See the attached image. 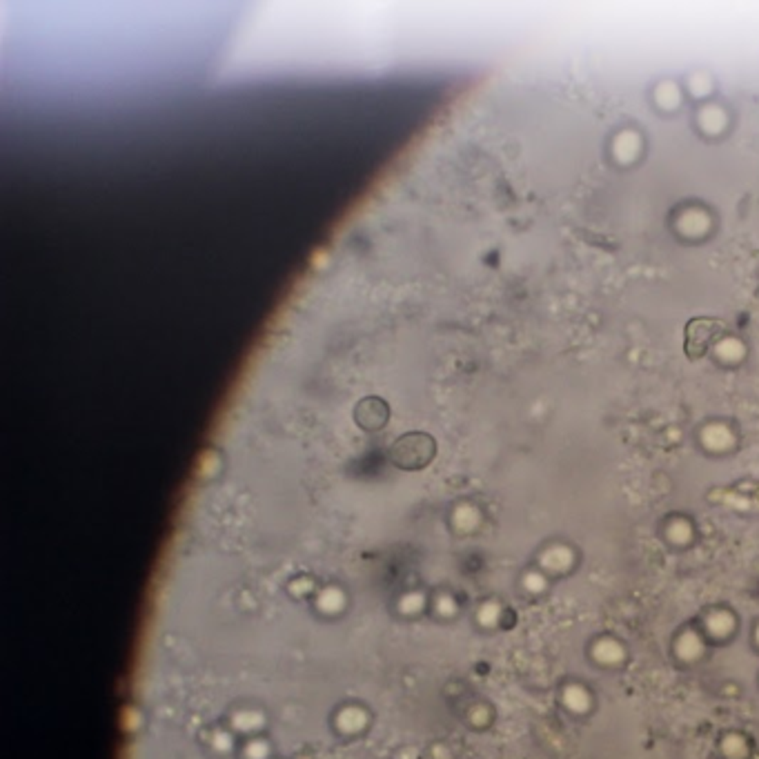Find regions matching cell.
Returning <instances> with one entry per match:
<instances>
[{"instance_id":"30bf717a","label":"cell","mask_w":759,"mask_h":759,"mask_svg":"<svg viewBox=\"0 0 759 759\" xmlns=\"http://www.w3.org/2000/svg\"><path fill=\"white\" fill-rule=\"evenodd\" d=\"M757 644H759V626H757Z\"/></svg>"},{"instance_id":"8992f818","label":"cell","mask_w":759,"mask_h":759,"mask_svg":"<svg viewBox=\"0 0 759 759\" xmlns=\"http://www.w3.org/2000/svg\"><path fill=\"white\" fill-rule=\"evenodd\" d=\"M719 749H721V755H724L726 759H746L751 753L749 739H746L744 735H739V732L726 735V737L721 739Z\"/></svg>"},{"instance_id":"7a4b0ae2","label":"cell","mask_w":759,"mask_h":759,"mask_svg":"<svg viewBox=\"0 0 759 759\" xmlns=\"http://www.w3.org/2000/svg\"><path fill=\"white\" fill-rule=\"evenodd\" d=\"M561 702L563 706L574 715H586L590 706H593V697L584 688L581 684H568L561 693Z\"/></svg>"},{"instance_id":"5b68a950","label":"cell","mask_w":759,"mask_h":759,"mask_svg":"<svg viewBox=\"0 0 759 759\" xmlns=\"http://www.w3.org/2000/svg\"><path fill=\"white\" fill-rule=\"evenodd\" d=\"M735 628V617L728 610H715L706 617V630L708 635L717 637V639H724L728 637Z\"/></svg>"},{"instance_id":"6da1fadb","label":"cell","mask_w":759,"mask_h":759,"mask_svg":"<svg viewBox=\"0 0 759 759\" xmlns=\"http://www.w3.org/2000/svg\"><path fill=\"white\" fill-rule=\"evenodd\" d=\"M574 561V552L568 546H550L541 552L539 563L548 572H565Z\"/></svg>"},{"instance_id":"ba28073f","label":"cell","mask_w":759,"mask_h":759,"mask_svg":"<svg viewBox=\"0 0 759 759\" xmlns=\"http://www.w3.org/2000/svg\"><path fill=\"white\" fill-rule=\"evenodd\" d=\"M523 586H526L528 593L539 595V593H544V590H546L548 581H546V577L541 574V572H526V577H523Z\"/></svg>"},{"instance_id":"3957f363","label":"cell","mask_w":759,"mask_h":759,"mask_svg":"<svg viewBox=\"0 0 759 759\" xmlns=\"http://www.w3.org/2000/svg\"><path fill=\"white\" fill-rule=\"evenodd\" d=\"M593 657L604 666H617L626 659V650L617 639H599L593 648Z\"/></svg>"},{"instance_id":"9c48e42d","label":"cell","mask_w":759,"mask_h":759,"mask_svg":"<svg viewBox=\"0 0 759 759\" xmlns=\"http://www.w3.org/2000/svg\"><path fill=\"white\" fill-rule=\"evenodd\" d=\"M706 441H708L710 445H717V443H728V441H730V437H728V432H726V430L710 428V430L706 432Z\"/></svg>"},{"instance_id":"277c9868","label":"cell","mask_w":759,"mask_h":759,"mask_svg":"<svg viewBox=\"0 0 759 759\" xmlns=\"http://www.w3.org/2000/svg\"><path fill=\"white\" fill-rule=\"evenodd\" d=\"M674 650H677V657L681 661H697L704 653V642L695 630H686L679 635L677 644H674Z\"/></svg>"},{"instance_id":"52a82bcc","label":"cell","mask_w":759,"mask_h":759,"mask_svg":"<svg viewBox=\"0 0 759 759\" xmlns=\"http://www.w3.org/2000/svg\"><path fill=\"white\" fill-rule=\"evenodd\" d=\"M668 537L672 544H688L693 537V530H691L688 521H672L668 528Z\"/></svg>"}]
</instances>
